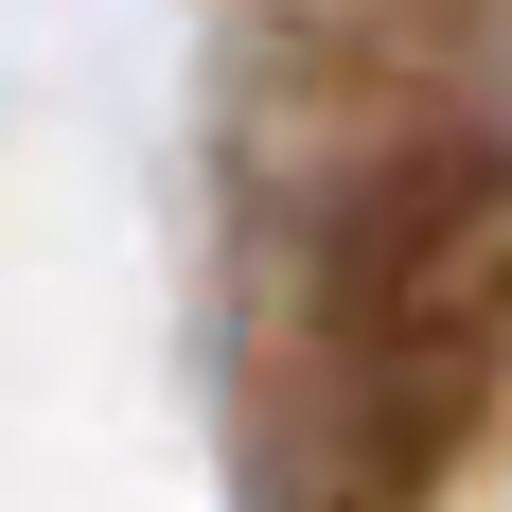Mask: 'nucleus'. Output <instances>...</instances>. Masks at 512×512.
Here are the masks:
<instances>
[{"mask_svg":"<svg viewBox=\"0 0 512 512\" xmlns=\"http://www.w3.org/2000/svg\"><path fill=\"white\" fill-rule=\"evenodd\" d=\"M495 371H512V142H477L354 212V248L301 318L265 512H424L495 407Z\"/></svg>","mask_w":512,"mask_h":512,"instance_id":"1","label":"nucleus"}]
</instances>
